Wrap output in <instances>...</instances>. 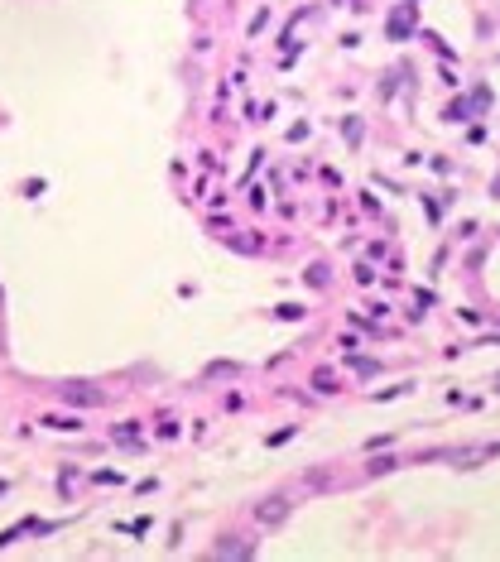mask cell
<instances>
[{"label": "cell", "mask_w": 500, "mask_h": 562, "mask_svg": "<svg viewBox=\"0 0 500 562\" xmlns=\"http://www.w3.org/2000/svg\"><path fill=\"white\" fill-rule=\"evenodd\" d=\"M58 394H63L68 404H101V389H87V385H77V380H73V385H58Z\"/></svg>", "instance_id": "6da1fadb"}, {"label": "cell", "mask_w": 500, "mask_h": 562, "mask_svg": "<svg viewBox=\"0 0 500 562\" xmlns=\"http://www.w3.org/2000/svg\"><path fill=\"white\" fill-rule=\"evenodd\" d=\"M255 514H260V524H284L289 519V500H265Z\"/></svg>", "instance_id": "7a4b0ae2"}, {"label": "cell", "mask_w": 500, "mask_h": 562, "mask_svg": "<svg viewBox=\"0 0 500 562\" xmlns=\"http://www.w3.org/2000/svg\"><path fill=\"white\" fill-rule=\"evenodd\" d=\"M217 553H222V558H246L250 548H241V543H222V548H217Z\"/></svg>", "instance_id": "3957f363"}]
</instances>
